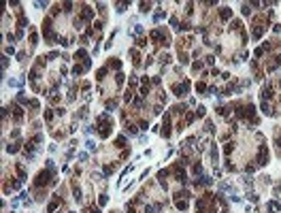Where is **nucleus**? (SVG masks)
<instances>
[{
    "mask_svg": "<svg viewBox=\"0 0 281 213\" xmlns=\"http://www.w3.org/2000/svg\"><path fill=\"white\" fill-rule=\"evenodd\" d=\"M126 130H128V132H130V134H136V128L132 126V124H128V126H126Z\"/></svg>",
    "mask_w": 281,
    "mask_h": 213,
    "instance_id": "f257e3e1",
    "label": "nucleus"
}]
</instances>
